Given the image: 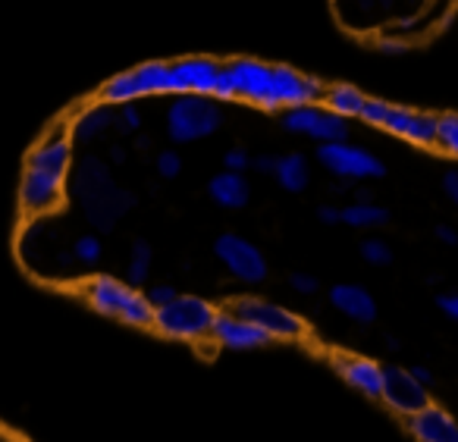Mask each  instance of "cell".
Masks as SVG:
<instances>
[{"label": "cell", "mask_w": 458, "mask_h": 442, "mask_svg": "<svg viewBox=\"0 0 458 442\" xmlns=\"http://www.w3.org/2000/svg\"><path fill=\"white\" fill-rule=\"evenodd\" d=\"M233 91L261 110H289L324 98V85L283 64H264L255 57H236L226 64Z\"/></svg>", "instance_id": "cell-1"}, {"label": "cell", "mask_w": 458, "mask_h": 442, "mask_svg": "<svg viewBox=\"0 0 458 442\" xmlns=\"http://www.w3.org/2000/svg\"><path fill=\"white\" fill-rule=\"evenodd\" d=\"M76 195L82 201V210L91 226L110 229L116 217H123L132 208V195L120 191L110 179V170L95 157H85L76 173Z\"/></svg>", "instance_id": "cell-2"}, {"label": "cell", "mask_w": 458, "mask_h": 442, "mask_svg": "<svg viewBox=\"0 0 458 442\" xmlns=\"http://www.w3.org/2000/svg\"><path fill=\"white\" fill-rule=\"evenodd\" d=\"M85 302L104 317H114L129 327H151L154 323V304L145 292H139V285H129L107 273H98L85 283L82 289Z\"/></svg>", "instance_id": "cell-3"}, {"label": "cell", "mask_w": 458, "mask_h": 442, "mask_svg": "<svg viewBox=\"0 0 458 442\" xmlns=\"http://www.w3.org/2000/svg\"><path fill=\"white\" fill-rule=\"evenodd\" d=\"M220 310L208 302V298L198 295H176L164 308H154V323L164 339L173 342H201L210 339V329Z\"/></svg>", "instance_id": "cell-4"}, {"label": "cell", "mask_w": 458, "mask_h": 442, "mask_svg": "<svg viewBox=\"0 0 458 442\" xmlns=\"http://www.w3.org/2000/svg\"><path fill=\"white\" fill-rule=\"evenodd\" d=\"M154 95H179L176 72L166 60H151L135 70L116 72L114 79L101 85L104 104H129L135 98H154Z\"/></svg>", "instance_id": "cell-5"}, {"label": "cell", "mask_w": 458, "mask_h": 442, "mask_svg": "<svg viewBox=\"0 0 458 442\" xmlns=\"http://www.w3.org/2000/svg\"><path fill=\"white\" fill-rule=\"evenodd\" d=\"M220 104L208 95H176L166 110V135L179 145L208 139L220 129Z\"/></svg>", "instance_id": "cell-6"}, {"label": "cell", "mask_w": 458, "mask_h": 442, "mask_svg": "<svg viewBox=\"0 0 458 442\" xmlns=\"http://www.w3.org/2000/svg\"><path fill=\"white\" fill-rule=\"evenodd\" d=\"M361 120L370 123V126L386 129V132L399 135V139L414 141V145H437V116H427L418 114V110L395 107V104L368 98V104L361 110Z\"/></svg>", "instance_id": "cell-7"}, {"label": "cell", "mask_w": 458, "mask_h": 442, "mask_svg": "<svg viewBox=\"0 0 458 442\" xmlns=\"http://www.w3.org/2000/svg\"><path fill=\"white\" fill-rule=\"evenodd\" d=\"M173 72H176L179 95H208L233 101L236 91L226 76V64L214 57H179L173 60Z\"/></svg>", "instance_id": "cell-8"}, {"label": "cell", "mask_w": 458, "mask_h": 442, "mask_svg": "<svg viewBox=\"0 0 458 442\" xmlns=\"http://www.w3.org/2000/svg\"><path fill=\"white\" fill-rule=\"evenodd\" d=\"M229 308L236 310L239 317H245V320L258 323V327H261L270 339L295 342V339H301V336H305V329H308L305 320H301L299 314H293V310L283 308V304L267 302V298L242 295V298H236V302L229 304Z\"/></svg>", "instance_id": "cell-9"}, {"label": "cell", "mask_w": 458, "mask_h": 442, "mask_svg": "<svg viewBox=\"0 0 458 442\" xmlns=\"http://www.w3.org/2000/svg\"><path fill=\"white\" fill-rule=\"evenodd\" d=\"M318 160L324 164V170H330L339 179H352V183H364V179H383L386 166L380 157H374L370 151L349 141H324L318 148Z\"/></svg>", "instance_id": "cell-10"}, {"label": "cell", "mask_w": 458, "mask_h": 442, "mask_svg": "<svg viewBox=\"0 0 458 442\" xmlns=\"http://www.w3.org/2000/svg\"><path fill=\"white\" fill-rule=\"evenodd\" d=\"M66 201V176L26 166L20 183V210L26 217H47Z\"/></svg>", "instance_id": "cell-11"}, {"label": "cell", "mask_w": 458, "mask_h": 442, "mask_svg": "<svg viewBox=\"0 0 458 442\" xmlns=\"http://www.w3.org/2000/svg\"><path fill=\"white\" fill-rule=\"evenodd\" d=\"M214 254L220 258V264L226 267L239 283H264L267 279V258L261 254V248L255 242L242 239L236 233H223L214 242Z\"/></svg>", "instance_id": "cell-12"}, {"label": "cell", "mask_w": 458, "mask_h": 442, "mask_svg": "<svg viewBox=\"0 0 458 442\" xmlns=\"http://www.w3.org/2000/svg\"><path fill=\"white\" fill-rule=\"evenodd\" d=\"M283 129L295 135H305L314 141H343L349 135V120L333 114L330 107H318V104H301V107L283 110Z\"/></svg>", "instance_id": "cell-13"}, {"label": "cell", "mask_w": 458, "mask_h": 442, "mask_svg": "<svg viewBox=\"0 0 458 442\" xmlns=\"http://www.w3.org/2000/svg\"><path fill=\"white\" fill-rule=\"evenodd\" d=\"M383 402L389 411L402 417L418 414L420 408L430 404V392L427 386L414 377L411 370H402V367H383Z\"/></svg>", "instance_id": "cell-14"}, {"label": "cell", "mask_w": 458, "mask_h": 442, "mask_svg": "<svg viewBox=\"0 0 458 442\" xmlns=\"http://www.w3.org/2000/svg\"><path fill=\"white\" fill-rule=\"evenodd\" d=\"M210 339H214L220 348H229V352H255V348H264L274 342L258 323L239 317L233 308L216 314L214 329H210Z\"/></svg>", "instance_id": "cell-15"}, {"label": "cell", "mask_w": 458, "mask_h": 442, "mask_svg": "<svg viewBox=\"0 0 458 442\" xmlns=\"http://www.w3.org/2000/svg\"><path fill=\"white\" fill-rule=\"evenodd\" d=\"M26 166L66 176V173H70V166H72V135L66 132V126H57L54 132H47L45 139H41L38 145L29 151Z\"/></svg>", "instance_id": "cell-16"}, {"label": "cell", "mask_w": 458, "mask_h": 442, "mask_svg": "<svg viewBox=\"0 0 458 442\" xmlns=\"http://www.w3.org/2000/svg\"><path fill=\"white\" fill-rule=\"evenodd\" d=\"M333 367H336L339 377H343L352 389L361 392V395H368V398L383 395V367L377 364V361L361 358V354H336Z\"/></svg>", "instance_id": "cell-17"}, {"label": "cell", "mask_w": 458, "mask_h": 442, "mask_svg": "<svg viewBox=\"0 0 458 442\" xmlns=\"http://www.w3.org/2000/svg\"><path fill=\"white\" fill-rule=\"evenodd\" d=\"M408 433L418 442H458V423L439 404H427L408 417Z\"/></svg>", "instance_id": "cell-18"}, {"label": "cell", "mask_w": 458, "mask_h": 442, "mask_svg": "<svg viewBox=\"0 0 458 442\" xmlns=\"http://www.w3.org/2000/svg\"><path fill=\"white\" fill-rule=\"evenodd\" d=\"M330 304L339 310L343 317L355 323H374L377 320V302L364 285L355 283H339L330 289Z\"/></svg>", "instance_id": "cell-19"}, {"label": "cell", "mask_w": 458, "mask_h": 442, "mask_svg": "<svg viewBox=\"0 0 458 442\" xmlns=\"http://www.w3.org/2000/svg\"><path fill=\"white\" fill-rule=\"evenodd\" d=\"M208 195H210V201H214L216 208L239 210V208H245V204H249L251 185H249V179H245L242 173L223 170L208 183Z\"/></svg>", "instance_id": "cell-20"}, {"label": "cell", "mask_w": 458, "mask_h": 442, "mask_svg": "<svg viewBox=\"0 0 458 442\" xmlns=\"http://www.w3.org/2000/svg\"><path fill=\"white\" fill-rule=\"evenodd\" d=\"M116 126V116L110 114L107 104H91V107L79 110L76 120L70 123V135L76 141H85V145H91V141H98L101 135H107L110 129Z\"/></svg>", "instance_id": "cell-21"}, {"label": "cell", "mask_w": 458, "mask_h": 442, "mask_svg": "<svg viewBox=\"0 0 458 442\" xmlns=\"http://www.w3.org/2000/svg\"><path fill=\"white\" fill-rule=\"evenodd\" d=\"M393 0H336L339 16L345 20V26L361 29V26H374V20H380L389 10Z\"/></svg>", "instance_id": "cell-22"}, {"label": "cell", "mask_w": 458, "mask_h": 442, "mask_svg": "<svg viewBox=\"0 0 458 442\" xmlns=\"http://www.w3.org/2000/svg\"><path fill=\"white\" fill-rule=\"evenodd\" d=\"M274 179L286 191H305L308 183H311V166L301 154H286V157H276Z\"/></svg>", "instance_id": "cell-23"}, {"label": "cell", "mask_w": 458, "mask_h": 442, "mask_svg": "<svg viewBox=\"0 0 458 442\" xmlns=\"http://www.w3.org/2000/svg\"><path fill=\"white\" fill-rule=\"evenodd\" d=\"M364 104H368V98H364L355 85H330V89L324 91V107H330L333 114L345 116V120L361 116Z\"/></svg>", "instance_id": "cell-24"}, {"label": "cell", "mask_w": 458, "mask_h": 442, "mask_svg": "<svg viewBox=\"0 0 458 442\" xmlns=\"http://www.w3.org/2000/svg\"><path fill=\"white\" fill-rule=\"evenodd\" d=\"M389 220L386 208H377L374 201H355L343 208V223L352 229H377Z\"/></svg>", "instance_id": "cell-25"}, {"label": "cell", "mask_w": 458, "mask_h": 442, "mask_svg": "<svg viewBox=\"0 0 458 442\" xmlns=\"http://www.w3.org/2000/svg\"><path fill=\"white\" fill-rule=\"evenodd\" d=\"M148 273H151V248H148V242H135L132 254H129V267H126L129 285L148 283Z\"/></svg>", "instance_id": "cell-26"}, {"label": "cell", "mask_w": 458, "mask_h": 442, "mask_svg": "<svg viewBox=\"0 0 458 442\" xmlns=\"http://www.w3.org/2000/svg\"><path fill=\"white\" fill-rule=\"evenodd\" d=\"M72 258H76L82 267H95L98 260L104 258L101 239H98V235H79L76 245H72Z\"/></svg>", "instance_id": "cell-27"}, {"label": "cell", "mask_w": 458, "mask_h": 442, "mask_svg": "<svg viewBox=\"0 0 458 442\" xmlns=\"http://www.w3.org/2000/svg\"><path fill=\"white\" fill-rule=\"evenodd\" d=\"M437 145L458 157V116H439L437 120Z\"/></svg>", "instance_id": "cell-28"}, {"label": "cell", "mask_w": 458, "mask_h": 442, "mask_svg": "<svg viewBox=\"0 0 458 442\" xmlns=\"http://www.w3.org/2000/svg\"><path fill=\"white\" fill-rule=\"evenodd\" d=\"M361 258L368 260L370 267H386V264H393V248H389L383 239H364Z\"/></svg>", "instance_id": "cell-29"}, {"label": "cell", "mask_w": 458, "mask_h": 442, "mask_svg": "<svg viewBox=\"0 0 458 442\" xmlns=\"http://www.w3.org/2000/svg\"><path fill=\"white\" fill-rule=\"evenodd\" d=\"M139 126H141L139 107H135L132 101L120 104V114H116V129H123V132H139Z\"/></svg>", "instance_id": "cell-30"}, {"label": "cell", "mask_w": 458, "mask_h": 442, "mask_svg": "<svg viewBox=\"0 0 458 442\" xmlns=\"http://www.w3.org/2000/svg\"><path fill=\"white\" fill-rule=\"evenodd\" d=\"M157 173L164 179H176L182 173V157L176 151H160L157 154Z\"/></svg>", "instance_id": "cell-31"}, {"label": "cell", "mask_w": 458, "mask_h": 442, "mask_svg": "<svg viewBox=\"0 0 458 442\" xmlns=\"http://www.w3.org/2000/svg\"><path fill=\"white\" fill-rule=\"evenodd\" d=\"M223 166H226V170H236V173L249 170V166H251L249 151H242V148H233V151H226V157H223Z\"/></svg>", "instance_id": "cell-32"}, {"label": "cell", "mask_w": 458, "mask_h": 442, "mask_svg": "<svg viewBox=\"0 0 458 442\" xmlns=\"http://www.w3.org/2000/svg\"><path fill=\"white\" fill-rule=\"evenodd\" d=\"M176 295H179V292L173 289V285H166V283L151 285V289H148V298H151V304H154V308H164V304H170Z\"/></svg>", "instance_id": "cell-33"}, {"label": "cell", "mask_w": 458, "mask_h": 442, "mask_svg": "<svg viewBox=\"0 0 458 442\" xmlns=\"http://www.w3.org/2000/svg\"><path fill=\"white\" fill-rule=\"evenodd\" d=\"M289 285H293L299 295H314V292H318V279H314L311 273H293Z\"/></svg>", "instance_id": "cell-34"}, {"label": "cell", "mask_w": 458, "mask_h": 442, "mask_svg": "<svg viewBox=\"0 0 458 442\" xmlns=\"http://www.w3.org/2000/svg\"><path fill=\"white\" fill-rule=\"evenodd\" d=\"M439 310H443L445 317H452V320L458 323V292H445V295L437 298Z\"/></svg>", "instance_id": "cell-35"}, {"label": "cell", "mask_w": 458, "mask_h": 442, "mask_svg": "<svg viewBox=\"0 0 458 442\" xmlns=\"http://www.w3.org/2000/svg\"><path fill=\"white\" fill-rule=\"evenodd\" d=\"M318 220L327 223V226L343 223V208H330V204H324V208H318Z\"/></svg>", "instance_id": "cell-36"}, {"label": "cell", "mask_w": 458, "mask_h": 442, "mask_svg": "<svg viewBox=\"0 0 458 442\" xmlns=\"http://www.w3.org/2000/svg\"><path fill=\"white\" fill-rule=\"evenodd\" d=\"M443 191L449 195L452 204H458V170H449L443 176Z\"/></svg>", "instance_id": "cell-37"}, {"label": "cell", "mask_w": 458, "mask_h": 442, "mask_svg": "<svg viewBox=\"0 0 458 442\" xmlns=\"http://www.w3.org/2000/svg\"><path fill=\"white\" fill-rule=\"evenodd\" d=\"M251 166H255V170H261V173H267V176H274V170H276V157H270V154H264V157H255V160H251Z\"/></svg>", "instance_id": "cell-38"}, {"label": "cell", "mask_w": 458, "mask_h": 442, "mask_svg": "<svg viewBox=\"0 0 458 442\" xmlns=\"http://www.w3.org/2000/svg\"><path fill=\"white\" fill-rule=\"evenodd\" d=\"M437 239L443 242V245H458V233L452 226H437Z\"/></svg>", "instance_id": "cell-39"}, {"label": "cell", "mask_w": 458, "mask_h": 442, "mask_svg": "<svg viewBox=\"0 0 458 442\" xmlns=\"http://www.w3.org/2000/svg\"><path fill=\"white\" fill-rule=\"evenodd\" d=\"M411 373H414V377H418L420 379V383H430V379H433V373L430 370H427V367H411Z\"/></svg>", "instance_id": "cell-40"}]
</instances>
